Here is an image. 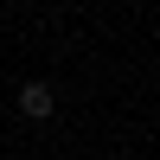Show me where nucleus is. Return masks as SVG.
<instances>
[{"instance_id": "1", "label": "nucleus", "mask_w": 160, "mask_h": 160, "mask_svg": "<svg viewBox=\"0 0 160 160\" xmlns=\"http://www.w3.org/2000/svg\"><path fill=\"white\" fill-rule=\"evenodd\" d=\"M51 109H58L51 83H19V115H26V122H45Z\"/></svg>"}]
</instances>
